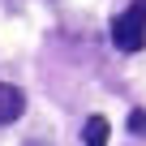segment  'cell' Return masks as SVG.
Returning <instances> with one entry per match:
<instances>
[{"label":"cell","mask_w":146,"mask_h":146,"mask_svg":"<svg viewBox=\"0 0 146 146\" xmlns=\"http://www.w3.org/2000/svg\"><path fill=\"white\" fill-rule=\"evenodd\" d=\"M112 43L116 52H142L146 47V0H133L129 9L112 17Z\"/></svg>","instance_id":"cell-1"},{"label":"cell","mask_w":146,"mask_h":146,"mask_svg":"<svg viewBox=\"0 0 146 146\" xmlns=\"http://www.w3.org/2000/svg\"><path fill=\"white\" fill-rule=\"evenodd\" d=\"M129 133H137V137H146V108H137V112H129Z\"/></svg>","instance_id":"cell-4"},{"label":"cell","mask_w":146,"mask_h":146,"mask_svg":"<svg viewBox=\"0 0 146 146\" xmlns=\"http://www.w3.org/2000/svg\"><path fill=\"white\" fill-rule=\"evenodd\" d=\"M108 129H112V125H108L103 116H90L86 129H82V142H86V146H108Z\"/></svg>","instance_id":"cell-3"},{"label":"cell","mask_w":146,"mask_h":146,"mask_svg":"<svg viewBox=\"0 0 146 146\" xmlns=\"http://www.w3.org/2000/svg\"><path fill=\"white\" fill-rule=\"evenodd\" d=\"M22 108H26V95L9 82H0V125H13L22 116Z\"/></svg>","instance_id":"cell-2"}]
</instances>
